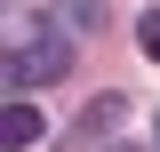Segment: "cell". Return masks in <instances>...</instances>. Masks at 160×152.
<instances>
[{
    "mask_svg": "<svg viewBox=\"0 0 160 152\" xmlns=\"http://www.w3.org/2000/svg\"><path fill=\"white\" fill-rule=\"evenodd\" d=\"M64 72H72L64 24H16V32H8V88H16V96L48 88V80H64Z\"/></svg>",
    "mask_w": 160,
    "mask_h": 152,
    "instance_id": "cell-1",
    "label": "cell"
},
{
    "mask_svg": "<svg viewBox=\"0 0 160 152\" xmlns=\"http://www.w3.org/2000/svg\"><path fill=\"white\" fill-rule=\"evenodd\" d=\"M40 128H48V120H40V104H32V96H8V112H0V144H8V152H24V144H40Z\"/></svg>",
    "mask_w": 160,
    "mask_h": 152,
    "instance_id": "cell-2",
    "label": "cell"
},
{
    "mask_svg": "<svg viewBox=\"0 0 160 152\" xmlns=\"http://www.w3.org/2000/svg\"><path fill=\"white\" fill-rule=\"evenodd\" d=\"M120 112H128V96H120V88H112V96H96V104H88V112H80V128H72V144H96V136L112 128Z\"/></svg>",
    "mask_w": 160,
    "mask_h": 152,
    "instance_id": "cell-3",
    "label": "cell"
},
{
    "mask_svg": "<svg viewBox=\"0 0 160 152\" xmlns=\"http://www.w3.org/2000/svg\"><path fill=\"white\" fill-rule=\"evenodd\" d=\"M56 24H64V32H104L112 8H104V0H56Z\"/></svg>",
    "mask_w": 160,
    "mask_h": 152,
    "instance_id": "cell-4",
    "label": "cell"
},
{
    "mask_svg": "<svg viewBox=\"0 0 160 152\" xmlns=\"http://www.w3.org/2000/svg\"><path fill=\"white\" fill-rule=\"evenodd\" d=\"M136 48L160 64V8H144V16H136Z\"/></svg>",
    "mask_w": 160,
    "mask_h": 152,
    "instance_id": "cell-5",
    "label": "cell"
},
{
    "mask_svg": "<svg viewBox=\"0 0 160 152\" xmlns=\"http://www.w3.org/2000/svg\"><path fill=\"white\" fill-rule=\"evenodd\" d=\"M152 152H160V112H152Z\"/></svg>",
    "mask_w": 160,
    "mask_h": 152,
    "instance_id": "cell-6",
    "label": "cell"
},
{
    "mask_svg": "<svg viewBox=\"0 0 160 152\" xmlns=\"http://www.w3.org/2000/svg\"><path fill=\"white\" fill-rule=\"evenodd\" d=\"M112 152H136V144H112Z\"/></svg>",
    "mask_w": 160,
    "mask_h": 152,
    "instance_id": "cell-7",
    "label": "cell"
}]
</instances>
